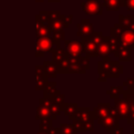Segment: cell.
<instances>
[{"label":"cell","instance_id":"1","mask_svg":"<svg viewBox=\"0 0 134 134\" xmlns=\"http://www.w3.org/2000/svg\"><path fill=\"white\" fill-rule=\"evenodd\" d=\"M98 72V82H107L108 78H118L123 74V66L119 64V62L111 61L109 57L102 58L97 63Z\"/></svg>","mask_w":134,"mask_h":134},{"label":"cell","instance_id":"2","mask_svg":"<svg viewBox=\"0 0 134 134\" xmlns=\"http://www.w3.org/2000/svg\"><path fill=\"white\" fill-rule=\"evenodd\" d=\"M110 36L117 38L120 47L134 49V30L125 29L116 23L110 30Z\"/></svg>","mask_w":134,"mask_h":134},{"label":"cell","instance_id":"3","mask_svg":"<svg viewBox=\"0 0 134 134\" xmlns=\"http://www.w3.org/2000/svg\"><path fill=\"white\" fill-rule=\"evenodd\" d=\"M74 119L80 121L84 126L86 131L94 132L95 131V119L92 118L91 110L88 107H82L77 109L76 113L75 115Z\"/></svg>","mask_w":134,"mask_h":134},{"label":"cell","instance_id":"4","mask_svg":"<svg viewBox=\"0 0 134 134\" xmlns=\"http://www.w3.org/2000/svg\"><path fill=\"white\" fill-rule=\"evenodd\" d=\"M54 48H56V46L51 37L36 38V57H43L45 52H52Z\"/></svg>","mask_w":134,"mask_h":134},{"label":"cell","instance_id":"5","mask_svg":"<svg viewBox=\"0 0 134 134\" xmlns=\"http://www.w3.org/2000/svg\"><path fill=\"white\" fill-rule=\"evenodd\" d=\"M97 122L102 125V127L106 130L107 132H110L114 128L119 126V115H118V112H117V110H116V108L112 106L110 107L108 115L107 116L106 118H104L103 119L98 120Z\"/></svg>","mask_w":134,"mask_h":134},{"label":"cell","instance_id":"6","mask_svg":"<svg viewBox=\"0 0 134 134\" xmlns=\"http://www.w3.org/2000/svg\"><path fill=\"white\" fill-rule=\"evenodd\" d=\"M81 7H82V10L86 15H103V5L97 0H86V1L81 3Z\"/></svg>","mask_w":134,"mask_h":134},{"label":"cell","instance_id":"7","mask_svg":"<svg viewBox=\"0 0 134 134\" xmlns=\"http://www.w3.org/2000/svg\"><path fill=\"white\" fill-rule=\"evenodd\" d=\"M52 104V97H46V98H41L39 100V106L36 109V119H51L50 108Z\"/></svg>","mask_w":134,"mask_h":134},{"label":"cell","instance_id":"8","mask_svg":"<svg viewBox=\"0 0 134 134\" xmlns=\"http://www.w3.org/2000/svg\"><path fill=\"white\" fill-rule=\"evenodd\" d=\"M80 41L82 43V51L84 57L89 58V59L92 57H97V47H98V45L92 41L90 36L81 38Z\"/></svg>","mask_w":134,"mask_h":134},{"label":"cell","instance_id":"9","mask_svg":"<svg viewBox=\"0 0 134 134\" xmlns=\"http://www.w3.org/2000/svg\"><path fill=\"white\" fill-rule=\"evenodd\" d=\"M48 75L44 70L43 65H36L35 66V89L37 91L43 90L49 82Z\"/></svg>","mask_w":134,"mask_h":134},{"label":"cell","instance_id":"10","mask_svg":"<svg viewBox=\"0 0 134 134\" xmlns=\"http://www.w3.org/2000/svg\"><path fill=\"white\" fill-rule=\"evenodd\" d=\"M122 98H124L129 104L130 108V114L127 118V123L130 124L132 121H134V90L126 88L122 91Z\"/></svg>","mask_w":134,"mask_h":134},{"label":"cell","instance_id":"11","mask_svg":"<svg viewBox=\"0 0 134 134\" xmlns=\"http://www.w3.org/2000/svg\"><path fill=\"white\" fill-rule=\"evenodd\" d=\"M76 27H77L76 35L78 37L81 38L88 37V36H91L95 32L93 28V24H92L91 21L88 19H81V22L77 23Z\"/></svg>","mask_w":134,"mask_h":134},{"label":"cell","instance_id":"12","mask_svg":"<svg viewBox=\"0 0 134 134\" xmlns=\"http://www.w3.org/2000/svg\"><path fill=\"white\" fill-rule=\"evenodd\" d=\"M64 50L72 56H83L82 43L75 40H64Z\"/></svg>","mask_w":134,"mask_h":134},{"label":"cell","instance_id":"13","mask_svg":"<svg viewBox=\"0 0 134 134\" xmlns=\"http://www.w3.org/2000/svg\"><path fill=\"white\" fill-rule=\"evenodd\" d=\"M110 107H111L110 103H98V105L94 108L93 111H91L92 118L97 121L103 119L108 115Z\"/></svg>","mask_w":134,"mask_h":134},{"label":"cell","instance_id":"14","mask_svg":"<svg viewBox=\"0 0 134 134\" xmlns=\"http://www.w3.org/2000/svg\"><path fill=\"white\" fill-rule=\"evenodd\" d=\"M115 100V105L114 108H116L119 115V119H127V118L129 117L130 114V108H129V104L127 103V101L124 98H116Z\"/></svg>","mask_w":134,"mask_h":134},{"label":"cell","instance_id":"15","mask_svg":"<svg viewBox=\"0 0 134 134\" xmlns=\"http://www.w3.org/2000/svg\"><path fill=\"white\" fill-rule=\"evenodd\" d=\"M35 25H36V38H41V37H51V32L49 26L47 23H44L40 19L38 15L35 17Z\"/></svg>","mask_w":134,"mask_h":134},{"label":"cell","instance_id":"16","mask_svg":"<svg viewBox=\"0 0 134 134\" xmlns=\"http://www.w3.org/2000/svg\"><path fill=\"white\" fill-rule=\"evenodd\" d=\"M110 54L112 53L110 51L109 43H108V36H103L102 41L97 47V57L98 56L101 58L109 57Z\"/></svg>","mask_w":134,"mask_h":134},{"label":"cell","instance_id":"17","mask_svg":"<svg viewBox=\"0 0 134 134\" xmlns=\"http://www.w3.org/2000/svg\"><path fill=\"white\" fill-rule=\"evenodd\" d=\"M77 109H78V105L76 103H64L62 107V111L70 120L74 119Z\"/></svg>","mask_w":134,"mask_h":134},{"label":"cell","instance_id":"18","mask_svg":"<svg viewBox=\"0 0 134 134\" xmlns=\"http://www.w3.org/2000/svg\"><path fill=\"white\" fill-rule=\"evenodd\" d=\"M114 56L120 62H130L131 58V49L126 47H119L117 52L114 53Z\"/></svg>","mask_w":134,"mask_h":134},{"label":"cell","instance_id":"19","mask_svg":"<svg viewBox=\"0 0 134 134\" xmlns=\"http://www.w3.org/2000/svg\"><path fill=\"white\" fill-rule=\"evenodd\" d=\"M119 24L125 29L134 30V15H119Z\"/></svg>","mask_w":134,"mask_h":134},{"label":"cell","instance_id":"20","mask_svg":"<svg viewBox=\"0 0 134 134\" xmlns=\"http://www.w3.org/2000/svg\"><path fill=\"white\" fill-rule=\"evenodd\" d=\"M43 67L46 72L48 78H56L58 75L57 69H56L55 63L52 61H44L43 62Z\"/></svg>","mask_w":134,"mask_h":134},{"label":"cell","instance_id":"21","mask_svg":"<svg viewBox=\"0 0 134 134\" xmlns=\"http://www.w3.org/2000/svg\"><path fill=\"white\" fill-rule=\"evenodd\" d=\"M51 53H52V61L55 64H57V63H61L65 58L66 52H65V50L63 48H54L53 50L52 51Z\"/></svg>","mask_w":134,"mask_h":134},{"label":"cell","instance_id":"22","mask_svg":"<svg viewBox=\"0 0 134 134\" xmlns=\"http://www.w3.org/2000/svg\"><path fill=\"white\" fill-rule=\"evenodd\" d=\"M102 5L107 11H119L121 8V0H108Z\"/></svg>","mask_w":134,"mask_h":134},{"label":"cell","instance_id":"23","mask_svg":"<svg viewBox=\"0 0 134 134\" xmlns=\"http://www.w3.org/2000/svg\"><path fill=\"white\" fill-rule=\"evenodd\" d=\"M56 86H57V83L56 82H48L46 85V86L43 89V97L46 98V97H52L54 94L57 91V88H56Z\"/></svg>","mask_w":134,"mask_h":134},{"label":"cell","instance_id":"24","mask_svg":"<svg viewBox=\"0 0 134 134\" xmlns=\"http://www.w3.org/2000/svg\"><path fill=\"white\" fill-rule=\"evenodd\" d=\"M51 38H52V41L55 44L56 48H61V41H64L65 34L63 30H58V31H52L51 34Z\"/></svg>","mask_w":134,"mask_h":134},{"label":"cell","instance_id":"25","mask_svg":"<svg viewBox=\"0 0 134 134\" xmlns=\"http://www.w3.org/2000/svg\"><path fill=\"white\" fill-rule=\"evenodd\" d=\"M48 26L50 29L51 32L58 31V30H63V29H66L65 25L61 19H54V20H50L48 22Z\"/></svg>","mask_w":134,"mask_h":134},{"label":"cell","instance_id":"26","mask_svg":"<svg viewBox=\"0 0 134 134\" xmlns=\"http://www.w3.org/2000/svg\"><path fill=\"white\" fill-rule=\"evenodd\" d=\"M124 89L122 86H111L108 90H107L106 93L108 95H109L110 98L111 99H116L119 98L120 97V95L122 94V91Z\"/></svg>","mask_w":134,"mask_h":134},{"label":"cell","instance_id":"27","mask_svg":"<svg viewBox=\"0 0 134 134\" xmlns=\"http://www.w3.org/2000/svg\"><path fill=\"white\" fill-rule=\"evenodd\" d=\"M60 134H77L78 132L75 130L72 124L62 123L60 125Z\"/></svg>","mask_w":134,"mask_h":134},{"label":"cell","instance_id":"28","mask_svg":"<svg viewBox=\"0 0 134 134\" xmlns=\"http://www.w3.org/2000/svg\"><path fill=\"white\" fill-rule=\"evenodd\" d=\"M52 120L51 119H41V122L39 125V131L41 132H48L52 127Z\"/></svg>","mask_w":134,"mask_h":134},{"label":"cell","instance_id":"29","mask_svg":"<svg viewBox=\"0 0 134 134\" xmlns=\"http://www.w3.org/2000/svg\"><path fill=\"white\" fill-rule=\"evenodd\" d=\"M64 95L61 93L60 90H57L56 93L54 94L53 96L52 97V103L53 104H56L58 106H61L63 107V105L64 104Z\"/></svg>","mask_w":134,"mask_h":134},{"label":"cell","instance_id":"30","mask_svg":"<svg viewBox=\"0 0 134 134\" xmlns=\"http://www.w3.org/2000/svg\"><path fill=\"white\" fill-rule=\"evenodd\" d=\"M50 112H51V119H52V120H54V119H56V118H57L58 116L61 115L62 107L52 103V106H51V108H50Z\"/></svg>","mask_w":134,"mask_h":134},{"label":"cell","instance_id":"31","mask_svg":"<svg viewBox=\"0 0 134 134\" xmlns=\"http://www.w3.org/2000/svg\"><path fill=\"white\" fill-rule=\"evenodd\" d=\"M108 43H109L110 51H111V53L114 54L118 51V49L119 48V43L118 41L117 38L111 37V36H108Z\"/></svg>","mask_w":134,"mask_h":134},{"label":"cell","instance_id":"32","mask_svg":"<svg viewBox=\"0 0 134 134\" xmlns=\"http://www.w3.org/2000/svg\"><path fill=\"white\" fill-rule=\"evenodd\" d=\"M46 13L49 18V21L54 20V19H59L62 15L61 11H59V10H48V11H46Z\"/></svg>","mask_w":134,"mask_h":134},{"label":"cell","instance_id":"33","mask_svg":"<svg viewBox=\"0 0 134 134\" xmlns=\"http://www.w3.org/2000/svg\"><path fill=\"white\" fill-rule=\"evenodd\" d=\"M121 7L126 8L128 11H134V0H121Z\"/></svg>","mask_w":134,"mask_h":134},{"label":"cell","instance_id":"34","mask_svg":"<svg viewBox=\"0 0 134 134\" xmlns=\"http://www.w3.org/2000/svg\"><path fill=\"white\" fill-rule=\"evenodd\" d=\"M91 40L95 43H97V45H99V43L101 42L103 39V32L102 31H95L91 36H90Z\"/></svg>","mask_w":134,"mask_h":134},{"label":"cell","instance_id":"35","mask_svg":"<svg viewBox=\"0 0 134 134\" xmlns=\"http://www.w3.org/2000/svg\"><path fill=\"white\" fill-rule=\"evenodd\" d=\"M73 19H74L73 15H63V14H62L61 17H60V19L63 21V24L65 25L66 28H68L69 25L72 24V22H73Z\"/></svg>","mask_w":134,"mask_h":134},{"label":"cell","instance_id":"36","mask_svg":"<svg viewBox=\"0 0 134 134\" xmlns=\"http://www.w3.org/2000/svg\"><path fill=\"white\" fill-rule=\"evenodd\" d=\"M72 125H73V127L75 128V130H76L77 132H86V130H85V129H84V126H83V124L80 121L76 120V119H73Z\"/></svg>","mask_w":134,"mask_h":134},{"label":"cell","instance_id":"37","mask_svg":"<svg viewBox=\"0 0 134 134\" xmlns=\"http://www.w3.org/2000/svg\"><path fill=\"white\" fill-rule=\"evenodd\" d=\"M122 86H123V87L130 88V89L134 90V77H130V78H127V81L123 82Z\"/></svg>","mask_w":134,"mask_h":134},{"label":"cell","instance_id":"38","mask_svg":"<svg viewBox=\"0 0 134 134\" xmlns=\"http://www.w3.org/2000/svg\"><path fill=\"white\" fill-rule=\"evenodd\" d=\"M37 134H60V129L59 128H52L48 132L39 131Z\"/></svg>","mask_w":134,"mask_h":134},{"label":"cell","instance_id":"39","mask_svg":"<svg viewBox=\"0 0 134 134\" xmlns=\"http://www.w3.org/2000/svg\"><path fill=\"white\" fill-rule=\"evenodd\" d=\"M110 134H123V129L120 128L119 126L114 128L111 131L109 132Z\"/></svg>","mask_w":134,"mask_h":134},{"label":"cell","instance_id":"40","mask_svg":"<svg viewBox=\"0 0 134 134\" xmlns=\"http://www.w3.org/2000/svg\"><path fill=\"white\" fill-rule=\"evenodd\" d=\"M49 3H60L61 0H47Z\"/></svg>","mask_w":134,"mask_h":134},{"label":"cell","instance_id":"41","mask_svg":"<svg viewBox=\"0 0 134 134\" xmlns=\"http://www.w3.org/2000/svg\"><path fill=\"white\" fill-rule=\"evenodd\" d=\"M130 125H131V134H134V121H132Z\"/></svg>","mask_w":134,"mask_h":134},{"label":"cell","instance_id":"42","mask_svg":"<svg viewBox=\"0 0 134 134\" xmlns=\"http://www.w3.org/2000/svg\"><path fill=\"white\" fill-rule=\"evenodd\" d=\"M36 3H43L44 2V0H35Z\"/></svg>","mask_w":134,"mask_h":134},{"label":"cell","instance_id":"43","mask_svg":"<svg viewBox=\"0 0 134 134\" xmlns=\"http://www.w3.org/2000/svg\"><path fill=\"white\" fill-rule=\"evenodd\" d=\"M103 1H104V2H106V1H108V0H103Z\"/></svg>","mask_w":134,"mask_h":134}]
</instances>
